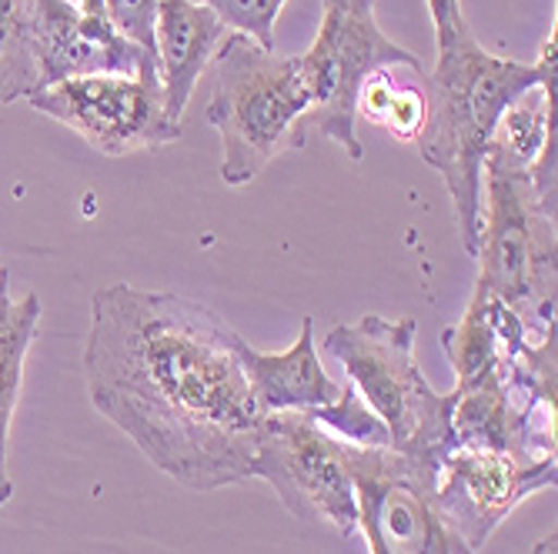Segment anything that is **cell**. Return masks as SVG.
I'll return each instance as SVG.
<instances>
[{
    "label": "cell",
    "mask_w": 558,
    "mask_h": 554,
    "mask_svg": "<svg viewBox=\"0 0 558 554\" xmlns=\"http://www.w3.org/2000/svg\"><path fill=\"white\" fill-rule=\"evenodd\" d=\"M241 334L201 300L111 284L90 300L87 397L141 455L187 491L255 478L262 408Z\"/></svg>",
    "instance_id": "1"
},
{
    "label": "cell",
    "mask_w": 558,
    "mask_h": 554,
    "mask_svg": "<svg viewBox=\"0 0 558 554\" xmlns=\"http://www.w3.org/2000/svg\"><path fill=\"white\" fill-rule=\"evenodd\" d=\"M542 81V58L535 64L495 58L475 40L472 27L438 47L435 71L428 74V121L415 144L422 161L435 168L448 187L454 227L469 258L478 255L488 144L495 140L501 114Z\"/></svg>",
    "instance_id": "2"
},
{
    "label": "cell",
    "mask_w": 558,
    "mask_h": 554,
    "mask_svg": "<svg viewBox=\"0 0 558 554\" xmlns=\"http://www.w3.org/2000/svg\"><path fill=\"white\" fill-rule=\"evenodd\" d=\"M478 281L501 300L535 341L555 334L558 237L555 211L535 194L532 171L495 140L482 168V231Z\"/></svg>",
    "instance_id": "3"
},
{
    "label": "cell",
    "mask_w": 558,
    "mask_h": 554,
    "mask_svg": "<svg viewBox=\"0 0 558 554\" xmlns=\"http://www.w3.org/2000/svg\"><path fill=\"white\" fill-rule=\"evenodd\" d=\"M415 318L388 321L365 315L354 324H335L322 347L344 368L351 387L381 418L391 434V451L438 471L441 458L454 447V391L438 394L428 384L415 358Z\"/></svg>",
    "instance_id": "4"
},
{
    "label": "cell",
    "mask_w": 558,
    "mask_h": 554,
    "mask_svg": "<svg viewBox=\"0 0 558 554\" xmlns=\"http://www.w3.org/2000/svg\"><path fill=\"white\" fill-rule=\"evenodd\" d=\"M211 67L205 118L221 137V181L244 187L294 150L298 124L312 111V84L301 58H278L241 34L225 37Z\"/></svg>",
    "instance_id": "5"
},
{
    "label": "cell",
    "mask_w": 558,
    "mask_h": 554,
    "mask_svg": "<svg viewBox=\"0 0 558 554\" xmlns=\"http://www.w3.org/2000/svg\"><path fill=\"white\" fill-rule=\"evenodd\" d=\"M312 84V111L294 134V150L312 137L338 144L351 161L365 158L359 140V100L362 84L381 67H422L412 50L398 47L375 17V0H322V24L308 54H301Z\"/></svg>",
    "instance_id": "6"
},
{
    "label": "cell",
    "mask_w": 558,
    "mask_h": 554,
    "mask_svg": "<svg viewBox=\"0 0 558 554\" xmlns=\"http://www.w3.org/2000/svg\"><path fill=\"white\" fill-rule=\"evenodd\" d=\"M359 505V531L372 554H478L445 525L435 501V468L391 447L344 441Z\"/></svg>",
    "instance_id": "7"
},
{
    "label": "cell",
    "mask_w": 558,
    "mask_h": 554,
    "mask_svg": "<svg viewBox=\"0 0 558 554\" xmlns=\"http://www.w3.org/2000/svg\"><path fill=\"white\" fill-rule=\"evenodd\" d=\"M255 478L268 481L298 521H325L344 538L359 531V505L344 441L308 411L265 415L255 447Z\"/></svg>",
    "instance_id": "8"
},
{
    "label": "cell",
    "mask_w": 558,
    "mask_h": 554,
    "mask_svg": "<svg viewBox=\"0 0 558 554\" xmlns=\"http://www.w3.org/2000/svg\"><path fill=\"white\" fill-rule=\"evenodd\" d=\"M27 104L71 127L94 150L108 158H124L134 150L165 147L181 137L165 111L161 84L131 74H90L68 77L27 97Z\"/></svg>",
    "instance_id": "9"
},
{
    "label": "cell",
    "mask_w": 558,
    "mask_h": 554,
    "mask_svg": "<svg viewBox=\"0 0 558 554\" xmlns=\"http://www.w3.org/2000/svg\"><path fill=\"white\" fill-rule=\"evenodd\" d=\"M555 481V458H522L509 451L454 444L438 465L435 501L451 534L472 551H482L525 497Z\"/></svg>",
    "instance_id": "10"
},
{
    "label": "cell",
    "mask_w": 558,
    "mask_h": 554,
    "mask_svg": "<svg viewBox=\"0 0 558 554\" xmlns=\"http://www.w3.org/2000/svg\"><path fill=\"white\" fill-rule=\"evenodd\" d=\"M31 47L40 90L90 74L158 81V61L147 50L121 37L105 11H84L74 0H31Z\"/></svg>",
    "instance_id": "11"
},
{
    "label": "cell",
    "mask_w": 558,
    "mask_h": 554,
    "mask_svg": "<svg viewBox=\"0 0 558 554\" xmlns=\"http://www.w3.org/2000/svg\"><path fill=\"white\" fill-rule=\"evenodd\" d=\"M228 34L231 30L194 0H161L155 21V61L171 124L181 127L197 81L211 67Z\"/></svg>",
    "instance_id": "12"
},
{
    "label": "cell",
    "mask_w": 558,
    "mask_h": 554,
    "mask_svg": "<svg viewBox=\"0 0 558 554\" xmlns=\"http://www.w3.org/2000/svg\"><path fill=\"white\" fill-rule=\"evenodd\" d=\"M238 358L247 378V387L255 394V405L262 415L281 411H315L335 405L341 387L325 371L318 350H315V318L308 315L301 321V334L288 350H258L244 337L238 341Z\"/></svg>",
    "instance_id": "13"
},
{
    "label": "cell",
    "mask_w": 558,
    "mask_h": 554,
    "mask_svg": "<svg viewBox=\"0 0 558 554\" xmlns=\"http://www.w3.org/2000/svg\"><path fill=\"white\" fill-rule=\"evenodd\" d=\"M529 344H535V337L525 331V324L482 287L472 291L462 321L441 331L445 358L454 368V387L472 384L501 361L522 355Z\"/></svg>",
    "instance_id": "14"
},
{
    "label": "cell",
    "mask_w": 558,
    "mask_h": 554,
    "mask_svg": "<svg viewBox=\"0 0 558 554\" xmlns=\"http://www.w3.org/2000/svg\"><path fill=\"white\" fill-rule=\"evenodd\" d=\"M40 324V300L27 294L14 300L8 291L0 294V508L14 497L11 478V424L21 401L24 365L31 355V344Z\"/></svg>",
    "instance_id": "15"
},
{
    "label": "cell",
    "mask_w": 558,
    "mask_h": 554,
    "mask_svg": "<svg viewBox=\"0 0 558 554\" xmlns=\"http://www.w3.org/2000/svg\"><path fill=\"white\" fill-rule=\"evenodd\" d=\"M398 71L401 67L375 71L359 90L354 114L385 127L391 137L412 144L428 121V71L418 67L422 74H412V81H398Z\"/></svg>",
    "instance_id": "16"
},
{
    "label": "cell",
    "mask_w": 558,
    "mask_h": 554,
    "mask_svg": "<svg viewBox=\"0 0 558 554\" xmlns=\"http://www.w3.org/2000/svg\"><path fill=\"white\" fill-rule=\"evenodd\" d=\"M40 90L31 47V0H0V104Z\"/></svg>",
    "instance_id": "17"
},
{
    "label": "cell",
    "mask_w": 558,
    "mask_h": 554,
    "mask_svg": "<svg viewBox=\"0 0 558 554\" xmlns=\"http://www.w3.org/2000/svg\"><path fill=\"white\" fill-rule=\"evenodd\" d=\"M325 431H331L335 438L348 441V444H359V447H391V434L381 424V418L365 405L362 394L354 391L351 384L341 387L335 405L315 408L308 411Z\"/></svg>",
    "instance_id": "18"
},
{
    "label": "cell",
    "mask_w": 558,
    "mask_h": 554,
    "mask_svg": "<svg viewBox=\"0 0 558 554\" xmlns=\"http://www.w3.org/2000/svg\"><path fill=\"white\" fill-rule=\"evenodd\" d=\"M194 4L208 8L231 34L275 50V21L288 0H194Z\"/></svg>",
    "instance_id": "19"
},
{
    "label": "cell",
    "mask_w": 558,
    "mask_h": 554,
    "mask_svg": "<svg viewBox=\"0 0 558 554\" xmlns=\"http://www.w3.org/2000/svg\"><path fill=\"white\" fill-rule=\"evenodd\" d=\"M161 0H105V14L121 37L155 58V21Z\"/></svg>",
    "instance_id": "20"
},
{
    "label": "cell",
    "mask_w": 558,
    "mask_h": 554,
    "mask_svg": "<svg viewBox=\"0 0 558 554\" xmlns=\"http://www.w3.org/2000/svg\"><path fill=\"white\" fill-rule=\"evenodd\" d=\"M428 14H432V27H435V44H448L462 30H469V21L462 14V0H425Z\"/></svg>",
    "instance_id": "21"
},
{
    "label": "cell",
    "mask_w": 558,
    "mask_h": 554,
    "mask_svg": "<svg viewBox=\"0 0 558 554\" xmlns=\"http://www.w3.org/2000/svg\"><path fill=\"white\" fill-rule=\"evenodd\" d=\"M84 11H105V0H74Z\"/></svg>",
    "instance_id": "22"
},
{
    "label": "cell",
    "mask_w": 558,
    "mask_h": 554,
    "mask_svg": "<svg viewBox=\"0 0 558 554\" xmlns=\"http://www.w3.org/2000/svg\"><path fill=\"white\" fill-rule=\"evenodd\" d=\"M4 291H8V264L0 261V294H4Z\"/></svg>",
    "instance_id": "23"
}]
</instances>
